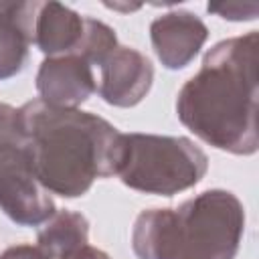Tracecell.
<instances>
[{"mask_svg":"<svg viewBox=\"0 0 259 259\" xmlns=\"http://www.w3.org/2000/svg\"><path fill=\"white\" fill-rule=\"evenodd\" d=\"M257 30L217 42L176 99V113L217 150L251 156L257 134Z\"/></svg>","mask_w":259,"mask_h":259,"instance_id":"6da1fadb","label":"cell"},{"mask_svg":"<svg viewBox=\"0 0 259 259\" xmlns=\"http://www.w3.org/2000/svg\"><path fill=\"white\" fill-rule=\"evenodd\" d=\"M18 121L40 184L59 196H83L97 178L117 174L123 134L107 119L40 99L18 107Z\"/></svg>","mask_w":259,"mask_h":259,"instance_id":"7a4b0ae2","label":"cell"},{"mask_svg":"<svg viewBox=\"0 0 259 259\" xmlns=\"http://www.w3.org/2000/svg\"><path fill=\"white\" fill-rule=\"evenodd\" d=\"M245 208L229 190H204L176 208L142 210L132 229L138 259H233Z\"/></svg>","mask_w":259,"mask_h":259,"instance_id":"3957f363","label":"cell"},{"mask_svg":"<svg viewBox=\"0 0 259 259\" xmlns=\"http://www.w3.org/2000/svg\"><path fill=\"white\" fill-rule=\"evenodd\" d=\"M206 170L208 158L190 138L123 134L117 176L132 190L172 196L196 186Z\"/></svg>","mask_w":259,"mask_h":259,"instance_id":"277c9868","label":"cell"},{"mask_svg":"<svg viewBox=\"0 0 259 259\" xmlns=\"http://www.w3.org/2000/svg\"><path fill=\"white\" fill-rule=\"evenodd\" d=\"M0 210L22 227H38L57 210L32 172L26 144L0 150Z\"/></svg>","mask_w":259,"mask_h":259,"instance_id":"5b68a950","label":"cell"},{"mask_svg":"<svg viewBox=\"0 0 259 259\" xmlns=\"http://www.w3.org/2000/svg\"><path fill=\"white\" fill-rule=\"evenodd\" d=\"M154 67L146 55L132 47H117L99 65L97 93L115 107H134L150 91Z\"/></svg>","mask_w":259,"mask_h":259,"instance_id":"8992f818","label":"cell"},{"mask_svg":"<svg viewBox=\"0 0 259 259\" xmlns=\"http://www.w3.org/2000/svg\"><path fill=\"white\" fill-rule=\"evenodd\" d=\"M36 91L49 105L79 109L97 91L93 65L75 53L47 57L36 73Z\"/></svg>","mask_w":259,"mask_h":259,"instance_id":"52a82bcc","label":"cell"},{"mask_svg":"<svg viewBox=\"0 0 259 259\" xmlns=\"http://www.w3.org/2000/svg\"><path fill=\"white\" fill-rule=\"evenodd\" d=\"M150 38L156 57L166 69H184L208 38L206 24L188 10H172L152 20Z\"/></svg>","mask_w":259,"mask_h":259,"instance_id":"ba28073f","label":"cell"},{"mask_svg":"<svg viewBox=\"0 0 259 259\" xmlns=\"http://www.w3.org/2000/svg\"><path fill=\"white\" fill-rule=\"evenodd\" d=\"M85 36V16L61 2H38L34 12L32 42L47 57L73 55Z\"/></svg>","mask_w":259,"mask_h":259,"instance_id":"9c48e42d","label":"cell"},{"mask_svg":"<svg viewBox=\"0 0 259 259\" xmlns=\"http://www.w3.org/2000/svg\"><path fill=\"white\" fill-rule=\"evenodd\" d=\"M38 2H0V81L24 69Z\"/></svg>","mask_w":259,"mask_h":259,"instance_id":"30bf717a","label":"cell"},{"mask_svg":"<svg viewBox=\"0 0 259 259\" xmlns=\"http://www.w3.org/2000/svg\"><path fill=\"white\" fill-rule=\"evenodd\" d=\"M36 245L51 259H63L65 255L89 245V221L81 212L55 210V214L40 225Z\"/></svg>","mask_w":259,"mask_h":259,"instance_id":"8fae6325","label":"cell"},{"mask_svg":"<svg viewBox=\"0 0 259 259\" xmlns=\"http://www.w3.org/2000/svg\"><path fill=\"white\" fill-rule=\"evenodd\" d=\"M22 144L24 136L18 121V109L8 103H0V150Z\"/></svg>","mask_w":259,"mask_h":259,"instance_id":"7c38bea8","label":"cell"},{"mask_svg":"<svg viewBox=\"0 0 259 259\" xmlns=\"http://www.w3.org/2000/svg\"><path fill=\"white\" fill-rule=\"evenodd\" d=\"M208 12L225 18V20H253L259 14V4L257 2H219V4H208Z\"/></svg>","mask_w":259,"mask_h":259,"instance_id":"4fadbf2b","label":"cell"},{"mask_svg":"<svg viewBox=\"0 0 259 259\" xmlns=\"http://www.w3.org/2000/svg\"><path fill=\"white\" fill-rule=\"evenodd\" d=\"M0 259H51L38 245H28V243H22V245H12L8 247Z\"/></svg>","mask_w":259,"mask_h":259,"instance_id":"5bb4252c","label":"cell"},{"mask_svg":"<svg viewBox=\"0 0 259 259\" xmlns=\"http://www.w3.org/2000/svg\"><path fill=\"white\" fill-rule=\"evenodd\" d=\"M63 259H111V257H109L105 251L97 249V247L85 245V247H81V249H77V251H73V253L65 255Z\"/></svg>","mask_w":259,"mask_h":259,"instance_id":"9a60e30c","label":"cell"},{"mask_svg":"<svg viewBox=\"0 0 259 259\" xmlns=\"http://www.w3.org/2000/svg\"><path fill=\"white\" fill-rule=\"evenodd\" d=\"M105 6H107V8H113V10H121V12H132V10H138L142 4H115V2L109 4V2H107Z\"/></svg>","mask_w":259,"mask_h":259,"instance_id":"2e32d148","label":"cell"}]
</instances>
